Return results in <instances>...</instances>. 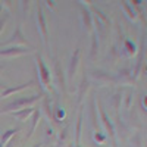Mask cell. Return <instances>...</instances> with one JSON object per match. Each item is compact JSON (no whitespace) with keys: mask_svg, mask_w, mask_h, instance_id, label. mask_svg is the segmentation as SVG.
<instances>
[{"mask_svg":"<svg viewBox=\"0 0 147 147\" xmlns=\"http://www.w3.org/2000/svg\"><path fill=\"white\" fill-rule=\"evenodd\" d=\"M18 131H19L18 128H16V129H9V131H7V132L5 134V136L2 137V144H3V143H6V141H7V140H9V138H10L12 136H15V134H16Z\"/></svg>","mask_w":147,"mask_h":147,"instance_id":"obj_9","label":"cell"},{"mask_svg":"<svg viewBox=\"0 0 147 147\" xmlns=\"http://www.w3.org/2000/svg\"><path fill=\"white\" fill-rule=\"evenodd\" d=\"M38 119H40V112H34V121H32V127H31V131H30V136H32L34 129L37 128V124H38Z\"/></svg>","mask_w":147,"mask_h":147,"instance_id":"obj_10","label":"cell"},{"mask_svg":"<svg viewBox=\"0 0 147 147\" xmlns=\"http://www.w3.org/2000/svg\"><path fill=\"white\" fill-rule=\"evenodd\" d=\"M38 21H40V28H41V32L44 35V41H46V37H47V28H46V22H44V18H43V12L41 9H38Z\"/></svg>","mask_w":147,"mask_h":147,"instance_id":"obj_7","label":"cell"},{"mask_svg":"<svg viewBox=\"0 0 147 147\" xmlns=\"http://www.w3.org/2000/svg\"><path fill=\"white\" fill-rule=\"evenodd\" d=\"M13 41H21V43H25V38H24V35L21 34V30L16 28V35L12 37V40L9 43H13Z\"/></svg>","mask_w":147,"mask_h":147,"instance_id":"obj_8","label":"cell"},{"mask_svg":"<svg viewBox=\"0 0 147 147\" xmlns=\"http://www.w3.org/2000/svg\"><path fill=\"white\" fill-rule=\"evenodd\" d=\"M0 147H3V144H2V143H0Z\"/></svg>","mask_w":147,"mask_h":147,"instance_id":"obj_12","label":"cell"},{"mask_svg":"<svg viewBox=\"0 0 147 147\" xmlns=\"http://www.w3.org/2000/svg\"><path fill=\"white\" fill-rule=\"evenodd\" d=\"M40 99V96H31V97H24V99H19L16 102H12L9 105L5 106V112H10V110H15V109H19L21 106H25V105H32L34 102H37Z\"/></svg>","mask_w":147,"mask_h":147,"instance_id":"obj_1","label":"cell"},{"mask_svg":"<svg viewBox=\"0 0 147 147\" xmlns=\"http://www.w3.org/2000/svg\"><path fill=\"white\" fill-rule=\"evenodd\" d=\"M32 112H34V109L28 107V109H24V110H21V112H13V113H12V116L18 118L19 121H27V118H28V116H30Z\"/></svg>","mask_w":147,"mask_h":147,"instance_id":"obj_5","label":"cell"},{"mask_svg":"<svg viewBox=\"0 0 147 147\" xmlns=\"http://www.w3.org/2000/svg\"><path fill=\"white\" fill-rule=\"evenodd\" d=\"M81 121H82V113H80V118H78V125H77V143L80 141V131H81Z\"/></svg>","mask_w":147,"mask_h":147,"instance_id":"obj_11","label":"cell"},{"mask_svg":"<svg viewBox=\"0 0 147 147\" xmlns=\"http://www.w3.org/2000/svg\"><path fill=\"white\" fill-rule=\"evenodd\" d=\"M32 84V81H30V82H27V84H21V85H18V87H13V88H7L6 91H3L2 93V96H9V94H12V93H16V91H19V90H22V88H25V87H28V85H31Z\"/></svg>","mask_w":147,"mask_h":147,"instance_id":"obj_6","label":"cell"},{"mask_svg":"<svg viewBox=\"0 0 147 147\" xmlns=\"http://www.w3.org/2000/svg\"><path fill=\"white\" fill-rule=\"evenodd\" d=\"M37 62H38V68H40V77H41V81L44 85L49 84V81H50V72L47 71V68L44 66V63L41 62L40 57H37Z\"/></svg>","mask_w":147,"mask_h":147,"instance_id":"obj_2","label":"cell"},{"mask_svg":"<svg viewBox=\"0 0 147 147\" xmlns=\"http://www.w3.org/2000/svg\"><path fill=\"white\" fill-rule=\"evenodd\" d=\"M28 50L25 49H19V47H12V49H6V50H0V55L5 56H15V55H21V53H27Z\"/></svg>","mask_w":147,"mask_h":147,"instance_id":"obj_4","label":"cell"},{"mask_svg":"<svg viewBox=\"0 0 147 147\" xmlns=\"http://www.w3.org/2000/svg\"><path fill=\"white\" fill-rule=\"evenodd\" d=\"M78 60H80V50L77 49L75 53L72 56V60H71V66H69V78L74 77V74H75V69H77V65H78Z\"/></svg>","mask_w":147,"mask_h":147,"instance_id":"obj_3","label":"cell"}]
</instances>
